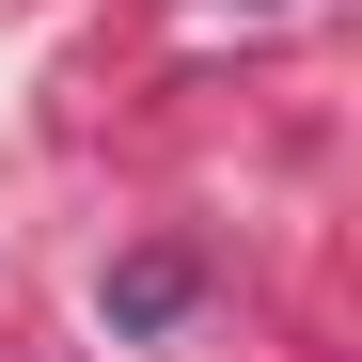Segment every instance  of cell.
<instances>
[{
    "label": "cell",
    "instance_id": "cell-1",
    "mask_svg": "<svg viewBox=\"0 0 362 362\" xmlns=\"http://www.w3.org/2000/svg\"><path fill=\"white\" fill-rule=\"evenodd\" d=\"M173 299H189V252H127L110 268V331H173Z\"/></svg>",
    "mask_w": 362,
    "mask_h": 362
},
{
    "label": "cell",
    "instance_id": "cell-2",
    "mask_svg": "<svg viewBox=\"0 0 362 362\" xmlns=\"http://www.w3.org/2000/svg\"><path fill=\"white\" fill-rule=\"evenodd\" d=\"M236 16H252V0H236Z\"/></svg>",
    "mask_w": 362,
    "mask_h": 362
}]
</instances>
